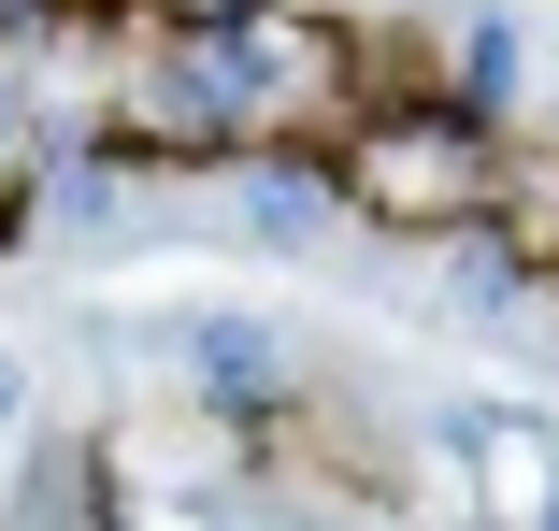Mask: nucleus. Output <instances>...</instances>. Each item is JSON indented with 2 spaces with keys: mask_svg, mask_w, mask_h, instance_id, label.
Wrapping results in <instances>:
<instances>
[{
  "mask_svg": "<svg viewBox=\"0 0 559 531\" xmlns=\"http://www.w3.org/2000/svg\"><path fill=\"white\" fill-rule=\"evenodd\" d=\"M502 173H516V130L474 116V101H402V116H373V130H345L316 158L330 216L373 231V245H460V231H488Z\"/></svg>",
  "mask_w": 559,
  "mask_h": 531,
  "instance_id": "f257e3e1",
  "label": "nucleus"
},
{
  "mask_svg": "<svg viewBox=\"0 0 559 531\" xmlns=\"http://www.w3.org/2000/svg\"><path fill=\"white\" fill-rule=\"evenodd\" d=\"M173 359H187V416H215V432H245V416H273L301 388V359H287V331L259 302H201L173 331Z\"/></svg>",
  "mask_w": 559,
  "mask_h": 531,
  "instance_id": "f03ea898",
  "label": "nucleus"
},
{
  "mask_svg": "<svg viewBox=\"0 0 559 531\" xmlns=\"http://www.w3.org/2000/svg\"><path fill=\"white\" fill-rule=\"evenodd\" d=\"M488 245L531 273V302H559V144H516V173H502V216H488Z\"/></svg>",
  "mask_w": 559,
  "mask_h": 531,
  "instance_id": "7ed1b4c3",
  "label": "nucleus"
},
{
  "mask_svg": "<svg viewBox=\"0 0 559 531\" xmlns=\"http://www.w3.org/2000/svg\"><path fill=\"white\" fill-rule=\"evenodd\" d=\"M444 58H460V101H488V116L516 101V15H502V0H460V30H444Z\"/></svg>",
  "mask_w": 559,
  "mask_h": 531,
  "instance_id": "20e7f679",
  "label": "nucleus"
},
{
  "mask_svg": "<svg viewBox=\"0 0 559 531\" xmlns=\"http://www.w3.org/2000/svg\"><path fill=\"white\" fill-rule=\"evenodd\" d=\"M15 416H29V374H15V359H0V446H15Z\"/></svg>",
  "mask_w": 559,
  "mask_h": 531,
  "instance_id": "39448f33",
  "label": "nucleus"
}]
</instances>
